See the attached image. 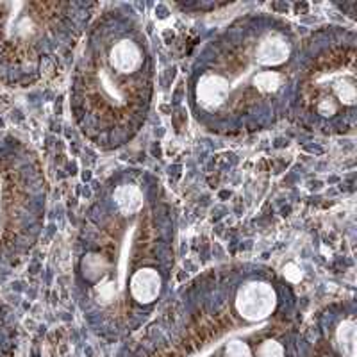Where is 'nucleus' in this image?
<instances>
[{
    "label": "nucleus",
    "mask_w": 357,
    "mask_h": 357,
    "mask_svg": "<svg viewBox=\"0 0 357 357\" xmlns=\"http://www.w3.org/2000/svg\"><path fill=\"white\" fill-rule=\"evenodd\" d=\"M174 204L152 172L107 177L86 207L73 248L86 302L114 318L161 301L175 266Z\"/></svg>",
    "instance_id": "1"
},
{
    "label": "nucleus",
    "mask_w": 357,
    "mask_h": 357,
    "mask_svg": "<svg viewBox=\"0 0 357 357\" xmlns=\"http://www.w3.org/2000/svg\"><path fill=\"white\" fill-rule=\"evenodd\" d=\"M302 40L272 13H248L200 47L188 77V106L220 136L263 132L289 114Z\"/></svg>",
    "instance_id": "2"
},
{
    "label": "nucleus",
    "mask_w": 357,
    "mask_h": 357,
    "mask_svg": "<svg viewBox=\"0 0 357 357\" xmlns=\"http://www.w3.org/2000/svg\"><path fill=\"white\" fill-rule=\"evenodd\" d=\"M155 91L151 38L130 6L102 9L77 47L70 109L79 130L100 151H116L145 127Z\"/></svg>",
    "instance_id": "3"
},
{
    "label": "nucleus",
    "mask_w": 357,
    "mask_h": 357,
    "mask_svg": "<svg viewBox=\"0 0 357 357\" xmlns=\"http://www.w3.org/2000/svg\"><path fill=\"white\" fill-rule=\"evenodd\" d=\"M356 113V33L327 25L302 40L289 114L312 132L341 136L354 130Z\"/></svg>",
    "instance_id": "4"
},
{
    "label": "nucleus",
    "mask_w": 357,
    "mask_h": 357,
    "mask_svg": "<svg viewBox=\"0 0 357 357\" xmlns=\"http://www.w3.org/2000/svg\"><path fill=\"white\" fill-rule=\"evenodd\" d=\"M93 9L86 2H0V81L38 84L77 49Z\"/></svg>",
    "instance_id": "5"
},
{
    "label": "nucleus",
    "mask_w": 357,
    "mask_h": 357,
    "mask_svg": "<svg viewBox=\"0 0 357 357\" xmlns=\"http://www.w3.org/2000/svg\"><path fill=\"white\" fill-rule=\"evenodd\" d=\"M47 209L43 168L24 142L0 138V272H11L40 240Z\"/></svg>",
    "instance_id": "6"
}]
</instances>
